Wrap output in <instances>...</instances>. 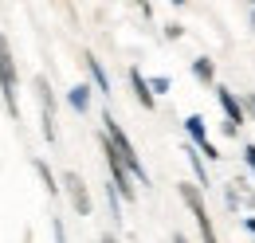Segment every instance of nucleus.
I'll return each mask as SVG.
<instances>
[{"label": "nucleus", "instance_id": "nucleus-1", "mask_svg": "<svg viewBox=\"0 0 255 243\" xmlns=\"http://www.w3.org/2000/svg\"><path fill=\"white\" fill-rule=\"evenodd\" d=\"M106 165H110V173H114V188L122 192V200H133V169H129L126 161H122V153L114 149V141L106 137Z\"/></svg>", "mask_w": 255, "mask_h": 243}, {"label": "nucleus", "instance_id": "nucleus-2", "mask_svg": "<svg viewBox=\"0 0 255 243\" xmlns=\"http://www.w3.org/2000/svg\"><path fill=\"white\" fill-rule=\"evenodd\" d=\"M0 87H4V102L8 110L16 114L20 102H16V63H12V51H8V39L0 35Z\"/></svg>", "mask_w": 255, "mask_h": 243}, {"label": "nucleus", "instance_id": "nucleus-3", "mask_svg": "<svg viewBox=\"0 0 255 243\" xmlns=\"http://www.w3.org/2000/svg\"><path fill=\"white\" fill-rule=\"evenodd\" d=\"M106 137H110V141H114V149L122 153V161H126L129 169H133V177H137V181L145 184V169H141V161H137V153L129 149L126 133H122V129H118V125H114V122H110V114H106Z\"/></svg>", "mask_w": 255, "mask_h": 243}, {"label": "nucleus", "instance_id": "nucleus-4", "mask_svg": "<svg viewBox=\"0 0 255 243\" xmlns=\"http://www.w3.org/2000/svg\"><path fill=\"white\" fill-rule=\"evenodd\" d=\"M181 196H185V204L192 208V216H196V224H200V232H204V240H212V224H208V212H204V204H200V196H196V188H192V184H181Z\"/></svg>", "mask_w": 255, "mask_h": 243}, {"label": "nucleus", "instance_id": "nucleus-5", "mask_svg": "<svg viewBox=\"0 0 255 243\" xmlns=\"http://www.w3.org/2000/svg\"><path fill=\"white\" fill-rule=\"evenodd\" d=\"M67 192H71V204L79 208V216H91V196H87V184L79 181L75 173H67Z\"/></svg>", "mask_w": 255, "mask_h": 243}, {"label": "nucleus", "instance_id": "nucleus-6", "mask_svg": "<svg viewBox=\"0 0 255 243\" xmlns=\"http://www.w3.org/2000/svg\"><path fill=\"white\" fill-rule=\"evenodd\" d=\"M185 125H189V133H192V141H196V145H200V149L208 153V157H220V153L212 149V141H208V129H204V118H196V114H192L189 122H185Z\"/></svg>", "mask_w": 255, "mask_h": 243}, {"label": "nucleus", "instance_id": "nucleus-7", "mask_svg": "<svg viewBox=\"0 0 255 243\" xmlns=\"http://www.w3.org/2000/svg\"><path fill=\"white\" fill-rule=\"evenodd\" d=\"M129 83H133V94H137V102L149 110V106H153V87L141 79V71H129Z\"/></svg>", "mask_w": 255, "mask_h": 243}, {"label": "nucleus", "instance_id": "nucleus-8", "mask_svg": "<svg viewBox=\"0 0 255 243\" xmlns=\"http://www.w3.org/2000/svg\"><path fill=\"white\" fill-rule=\"evenodd\" d=\"M220 106L228 110V118H232V122H244V106L236 102V94H232V91H220Z\"/></svg>", "mask_w": 255, "mask_h": 243}, {"label": "nucleus", "instance_id": "nucleus-9", "mask_svg": "<svg viewBox=\"0 0 255 243\" xmlns=\"http://www.w3.org/2000/svg\"><path fill=\"white\" fill-rule=\"evenodd\" d=\"M87 67H91V75H95V83L102 87V94H110V79H106V71H102V63L95 55H87Z\"/></svg>", "mask_w": 255, "mask_h": 243}, {"label": "nucleus", "instance_id": "nucleus-10", "mask_svg": "<svg viewBox=\"0 0 255 243\" xmlns=\"http://www.w3.org/2000/svg\"><path fill=\"white\" fill-rule=\"evenodd\" d=\"M71 106H75V110H87V106H91V91H87V87H75V91H71Z\"/></svg>", "mask_w": 255, "mask_h": 243}, {"label": "nucleus", "instance_id": "nucleus-11", "mask_svg": "<svg viewBox=\"0 0 255 243\" xmlns=\"http://www.w3.org/2000/svg\"><path fill=\"white\" fill-rule=\"evenodd\" d=\"M192 71H196V79H204V83L212 79V63H208V59H196V63H192Z\"/></svg>", "mask_w": 255, "mask_h": 243}, {"label": "nucleus", "instance_id": "nucleus-12", "mask_svg": "<svg viewBox=\"0 0 255 243\" xmlns=\"http://www.w3.org/2000/svg\"><path fill=\"white\" fill-rule=\"evenodd\" d=\"M248 165L255 169V145H248Z\"/></svg>", "mask_w": 255, "mask_h": 243}, {"label": "nucleus", "instance_id": "nucleus-13", "mask_svg": "<svg viewBox=\"0 0 255 243\" xmlns=\"http://www.w3.org/2000/svg\"><path fill=\"white\" fill-rule=\"evenodd\" d=\"M248 110H252V114H255V94H248Z\"/></svg>", "mask_w": 255, "mask_h": 243}, {"label": "nucleus", "instance_id": "nucleus-14", "mask_svg": "<svg viewBox=\"0 0 255 243\" xmlns=\"http://www.w3.org/2000/svg\"><path fill=\"white\" fill-rule=\"evenodd\" d=\"M248 232H252V236H255V220H248Z\"/></svg>", "mask_w": 255, "mask_h": 243}, {"label": "nucleus", "instance_id": "nucleus-15", "mask_svg": "<svg viewBox=\"0 0 255 243\" xmlns=\"http://www.w3.org/2000/svg\"><path fill=\"white\" fill-rule=\"evenodd\" d=\"M137 4H141V12H149V4H145V0H137Z\"/></svg>", "mask_w": 255, "mask_h": 243}, {"label": "nucleus", "instance_id": "nucleus-16", "mask_svg": "<svg viewBox=\"0 0 255 243\" xmlns=\"http://www.w3.org/2000/svg\"><path fill=\"white\" fill-rule=\"evenodd\" d=\"M173 4H185V0H173Z\"/></svg>", "mask_w": 255, "mask_h": 243}]
</instances>
